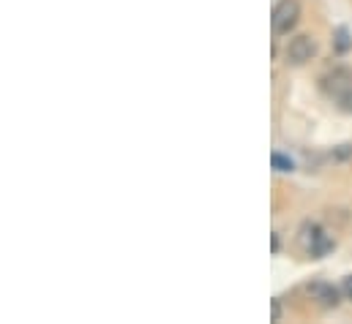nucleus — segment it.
<instances>
[{
	"instance_id": "1",
	"label": "nucleus",
	"mask_w": 352,
	"mask_h": 324,
	"mask_svg": "<svg viewBox=\"0 0 352 324\" xmlns=\"http://www.w3.org/2000/svg\"><path fill=\"white\" fill-rule=\"evenodd\" d=\"M320 90H322V95L331 104H336L342 112L352 115V69H347V66H333L331 71L322 74Z\"/></svg>"
},
{
	"instance_id": "2",
	"label": "nucleus",
	"mask_w": 352,
	"mask_h": 324,
	"mask_svg": "<svg viewBox=\"0 0 352 324\" xmlns=\"http://www.w3.org/2000/svg\"><path fill=\"white\" fill-rule=\"evenodd\" d=\"M298 243L303 248L306 256L311 259H325L333 248H336V240L317 224V221H303L300 229H298Z\"/></svg>"
},
{
	"instance_id": "3",
	"label": "nucleus",
	"mask_w": 352,
	"mask_h": 324,
	"mask_svg": "<svg viewBox=\"0 0 352 324\" xmlns=\"http://www.w3.org/2000/svg\"><path fill=\"white\" fill-rule=\"evenodd\" d=\"M300 14H303V8H300L298 0H278V3L273 5V14H270L273 33H276V36H289V33L298 27Z\"/></svg>"
},
{
	"instance_id": "4",
	"label": "nucleus",
	"mask_w": 352,
	"mask_h": 324,
	"mask_svg": "<svg viewBox=\"0 0 352 324\" xmlns=\"http://www.w3.org/2000/svg\"><path fill=\"white\" fill-rule=\"evenodd\" d=\"M314 55H317V41H314L311 36H306V33L292 36V38L287 41V47H284V63H287V66H295V69L306 66Z\"/></svg>"
},
{
	"instance_id": "5",
	"label": "nucleus",
	"mask_w": 352,
	"mask_h": 324,
	"mask_svg": "<svg viewBox=\"0 0 352 324\" xmlns=\"http://www.w3.org/2000/svg\"><path fill=\"white\" fill-rule=\"evenodd\" d=\"M306 292H309V297L320 305V308H336L339 303H342V289H336L333 284H328V281H311L309 286H306Z\"/></svg>"
},
{
	"instance_id": "6",
	"label": "nucleus",
	"mask_w": 352,
	"mask_h": 324,
	"mask_svg": "<svg viewBox=\"0 0 352 324\" xmlns=\"http://www.w3.org/2000/svg\"><path fill=\"white\" fill-rule=\"evenodd\" d=\"M350 49H352V36L350 30L342 25V27L333 30V55H347Z\"/></svg>"
},
{
	"instance_id": "7",
	"label": "nucleus",
	"mask_w": 352,
	"mask_h": 324,
	"mask_svg": "<svg viewBox=\"0 0 352 324\" xmlns=\"http://www.w3.org/2000/svg\"><path fill=\"white\" fill-rule=\"evenodd\" d=\"M270 166H273L276 172H292V169H295V161H292L289 156H284V153H270Z\"/></svg>"
},
{
	"instance_id": "8",
	"label": "nucleus",
	"mask_w": 352,
	"mask_h": 324,
	"mask_svg": "<svg viewBox=\"0 0 352 324\" xmlns=\"http://www.w3.org/2000/svg\"><path fill=\"white\" fill-rule=\"evenodd\" d=\"M333 159H336V161L352 159V145H339V148H333Z\"/></svg>"
},
{
	"instance_id": "9",
	"label": "nucleus",
	"mask_w": 352,
	"mask_h": 324,
	"mask_svg": "<svg viewBox=\"0 0 352 324\" xmlns=\"http://www.w3.org/2000/svg\"><path fill=\"white\" fill-rule=\"evenodd\" d=\"M342 292H344V297L352 303V275H347V278L342 281Z\"/></svg>"
},
{
	"instance_id": "10",
	"label": "nucleus",
	"mask_w": 352,
	"mask_h": 324,
	"mask_svg": "<svg viewBox=\"0 0 352 324\" xmlns=\"http://www.w3.org/2000/svg\"><path fill=\"white\" fill-rule=\"evenodd\" d=\"M281 319V305H278V300H273V322H278Z\"/></svg>"
}]
</instances>
